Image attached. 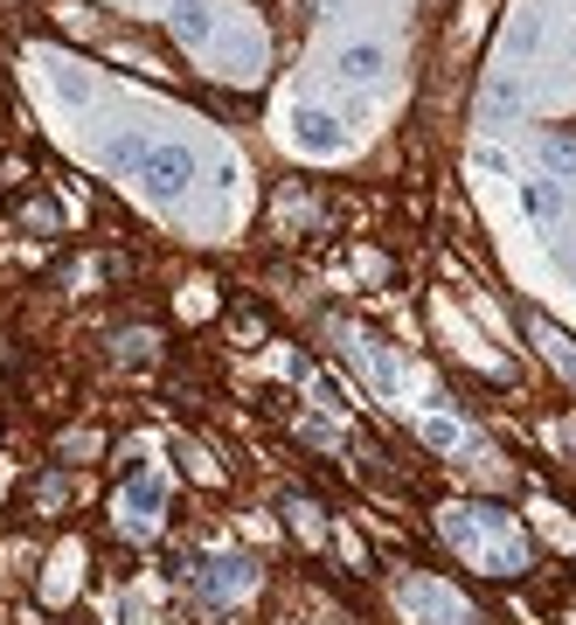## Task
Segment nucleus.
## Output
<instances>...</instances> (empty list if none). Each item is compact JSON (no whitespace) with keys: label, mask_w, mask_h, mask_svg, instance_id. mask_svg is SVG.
Masks as SVG:
<instances>
[{"label":"nucleus","mask_w":576,"mask_h":625,"mask_svg":"<svg viewBox=\"0 0 576 625\" xmlns=\"http://www.w3.org/2000/svg\"><path fill=\"white\" fill-rule=\"evenodd\" d=\"M140 181H146V188L161 195V202H174V195L195 181V161H188L181 146H153V153H146V167H140Z\"/></svg>","instance_id":"nucleus-1"},{"label":"nucleus","mask_w":576,"mask_h":625,"mask_svg":"<svg viewBox=\"0 0 576 625\" xmlns=\"http://www.w3.org/2000/svg\"><path fill=\"white\" fill-rule=\"evenodd\" d=\"M250 584H257V563L223 556V563H208V577H202V605H229V597L250 591Z\"/></svg>","instance_id":"nucleus-2"},{"label":"nucleus","mask_w":576,"mask_h":625,"mask_svg":"<svg viewBox=\"0 0 576 625\" xmlns=\"http://www.w3.org/2000/svg\"><path fill=\"white\" fill-rule=\"evenodd\" d=\"M521 112V76L501 70V76H486V91H480V125H507Z\"/></svg>","instance_id":"nucleus-3"},{"label":"nucleus","mask_w":576,"mask_h":625,"mask_svg":"<svg viewBox=\"0 0 576 625\" xmlns=\"http://www.w3.org/2000/svg\"><path fill=\"white\" fill-rule=\"evenodd\" d=\"M528 334H535V348L548 355V361H556V369L576 382V334H563L556 320H548V312H528Z\"/></svg>","instance_id":"nucleus-4"},{"label":"nucleus","mask_w":576,"mask_h":625,"mask_svg":"<svg viewBox=\"0 0 576 625\" xmlns=\"http://www.w3.org/2000/svg\"><path fill=\"white\" fill-rule=\"evenodd\" d=\"M292 125H299V146H306V153H340V146H348V133H340L333 112H312V104H306Z\"/></svg>","instance_id":"nucleus-5"},{"label":"nucleus","mask_w":576,"mask_h":625,"mask_svg":"<svg viewBox=\"0 0 576 625\" xmlns=\"http://www.w3.org/2000/svg\"><path fill=\"white\" fill-rule=\"evenodd\" d=\"M403 605L416 612V618H444V625H465V605H459V597L452 591H438V584H403Z\"/></svg>","instance_id":"nucleus-6"},{"label":"nucleus","mask_w":576,"mask_h":625,"mask_svg":"<svg viewBox=\"0 0 576 625\" xmlns=\"http://www.w3.org/2000/svg\"><path fill=\"white\" fill-rule=\"evenodd\" d=\"M167 29H174V42H188V49H202L208 35H216V14L202 8V0H174V14H167Z\"/></svg>","instance_id":"nucleus-7"},{"label":"nucleus","mask_w":576,"mask_h":625,"mask_svg":"<svg viewBox=\"0 0 576 625\" xmlns=\"http://www.w3.org/2000/svg\"><path fill=\"white\" fill-rule=\"evenodd\" d=\"M161 508H167L161 480H133V486H125V529H153V521H161Z\"/></svg>","instance_id":"nucleus-8"},{"label":"nucleus","mask_w":576,"mask_h":625,"mask_svg":"<svg viewBox=\"0 0 576 625\" xmlns=\"http://www.w3.org/2000/svg\"><path fill=\"white\" fill-rule=\"evenodd\" d=\"M521 208H528V216L535 223H563V188H556V181H521Z\"/></svg>","instance_id":"nucleus-9"},{"label":"nucleus","mask_w":576,"mask_h":625,"mask_svg":"<svg viewBox=\"0 0 576 625\" xmlns=\"http://www.w3.org/2000/svg\"><path fill=\"white\" fill-rule=\"evenodd\" d=\"M382 49L376 42H354V49H340V76H348V84H369V76H382Z\"/></svg>","instance_id":"nucleus-10"},{"label":"nucleus","mask_w":576,"mask_h":625,"mask_svg":"<svg viewBox=\"0 0 576 625\" xmlns=\"http://www.w3.org/2000/svg\"><path fill=\"white\" fill-rule=\"evenodd\" d=\"M146 153H153V146H146L140 133H119L112 146H104V161H112V167H125V174H140V167H146Z\"/></svg>","instance_id":"nucleus-11"},{"label":"nucleus","mask_w":576,"mask_h":625,"mask_svg":"<svg viewBox=\"0 0 576 625\" xmlns=\"http://www.w3.org/2000/svg\"><path fill=\"white\" fill-rule=\"evenodd\" d=\"M535 49H542V21L535 14H514L507 21V57H535Z\"/></svg>","instance_id":"nucleus-12"},{"label":"nucleus","mask_w":576,"mask_h":625,"mask_svg":"<svg viewBox=\"0 0 576 625\" xmlns=\"http://www.w3.org/2000/svg\"><path fill=\"white\" fill-rule=\"evenodd\" d=\"M354 361L369 369V382H376V389H397V361H389L376 341H361V348H354Z\"/></svg>","instance_id":"nucleus-13"},{"label":"nucleus","mask_w":576,"mask_h":625,"mask_svg":"<svg viewBox=\"0 0 576 625\" xmlns=\"http://www.w3.org/2000/svg\"><path fill=\"white\" fill-rule=\"evenodd\" d=\"M542 161L556 167L563 181H576V140H563V133H542Z\"/></svg>","instance_id":"nucleus-14"},{"label":"nucleus","mask_w":576,"mask_h":625,"mask_svg":"<svg viewBox=\"0 0 576 625\" xmlns=\"http://www.w3.org/2000/svg\"><path fill=\"white\" fill-rule=\"evenodd\" d=\"M416 438H424V445H438V452H452L465 431H459V417H424V424H416Z\"/></svg>","instance_id":"nucleus-15"},{"label":"nucleus","mask_w":576,"mask_h":625,"mask_svg":"<svg viewBox=\"0 0 576 625\" xmlns=\"http://www.w3.org/2000/svg\"><path fill=\"white\" fill-rule=\"evenodd\" d=\"M56 91H63L70 104H91V84H84V76H76V70H63V63H56Z\"/></svg>","instance_id":"nucleus-16"},{"label":"nucleus","mask_w":576,"mask_h":625,"mask_svg":"<svg viewBox=\"0 0 576 625\" xmlns=\"http://www.w3.org/2000/svg\"><path fill=\"white\" fill-rule=\"evenodd\" d=\"M21 223H29V229H56L63 216H56V202H29V208H21Z\"/></svg>","instance_id":"nucleus-17"},{"label":"nucleus","mask_w":576,"mask_h":625,"mask_svg":"<svg viewBox=\"0 0 576 625\" xmlns=\"http://www.w3.org/2000/svg\"><path fill=\"white\" fill-rule=\"evenodd\" d=\"M285 514H292V521H299V535H320V514H312L306 501H285Z\"/></svg>","instance_id":"nucleus-18"},{"label":"nucleus","mask_w":576,"mask_h":625,"mask_svg":"<svg viewBox=\"0 0 576 625\" xmlns=\"http://www.w3.org/2000/svg\"><path fill=\"white\" fill-rule=\"evenodd\" d=\"M556 265L576 278V229H569V237H556Z\"/></svg>","instance_id":"nucleus-19"}]
</instances>
